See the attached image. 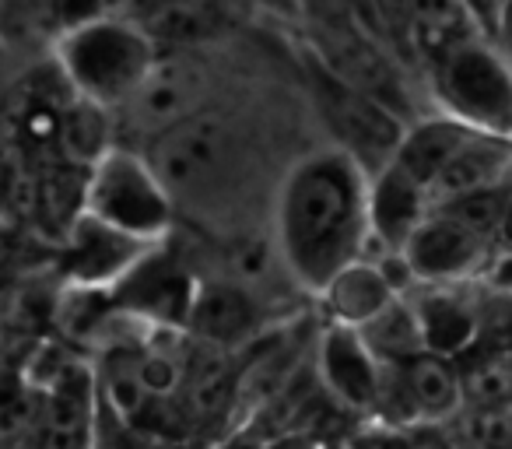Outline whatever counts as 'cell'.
I'll list each match as a JSON object with an SVG mask.
<instances>
[{"mask_svg": "<svg viewBox=\"0 0 512 449\" xmlns=\"http://www.w3.org/2000/svg\"><path fill=\"white\" fill-rule=\"evenodd\" d=\"M369 172L341 148L302 155L274 200V246L288 278L320 295L369 250Z\"/></svg>", "mask_w": 512, "mask_h": 449, "instance_id": "obj_1", "label": "cell"}, {"mask_svg": "<svg viewBox=\"0 0 512 449\" xmlns=\"http://www.w3.org/2000/svg\"><path fill=\"white\" fill-rule=\"evenodd\" d=\"M432 92L442 113L470 123L474 130L505 134L512 123V67L484 36L446 46L428 60Z\"/></svg>", "mask_w": 512, "mask_h": 449, "instance_id": "obj_5", "label": "cell"}, {"mask_svg": "<svg viewBox=\"0 0 512 449\" xmlns=\"http://www.w3.org/2000/svg\"><path fill=\"white\" fill-rule=\"evenodd\" d=\"M404 379L411 390L418 428H439L460 418L463 411V379L453 358L421 351L418 358L404 362Z\"/></svg>", "mask_w": 512, "mask_h": 449, "instance_id": "obj_20", "label": "cell"}, {"mask_svg": "<svg viewBox=\"0 0 512 449\" xmlns=\"http://www.w3.org/2000/svg\"><path fill=\"white\" fill-rule=\"evenodd\" d=\"M316 372L330 397L355 414H376L383 362L369 351L355 327L330 323L316 348Z\"/></svg>", "mask_w": 512, "mask_h": 449, "instance_id": "obj_11", "label": "cell"}, {"mask_svg": "<svg viewBox=\"0 0 512 449\" xmlns=\"http://www.w3.org/2000/svg\"><path fill=\"white\" fill-rule=\"evenodd\" d=\"M99 386L106 393L109 407L116 411V418L137 421L144 414V407L151 404V393L144 390L141 369H137V351L134 348H113L109 351L106 372L99 376Z\"/></svg>", "mask_w": 512, "mask_h": 449, "instance_id": "obj_23", "label": "cell"}, {"mask_svg": "<svg viewBox=\"0 0 512 449\" xmlns=\"http://www.w3.org/2000/svg\"><path fill=\"white\" fill-rule=\"evenodd\" d=\"M158 243H144L137 236L113 229L109 221L95 214H81L71 229L64 232V250H60V271L67 285L85 288H113L155 250Z\"/></svg>", "mask_w": 512, "mask_h": 449, "instance_id": "obj_10", "label": "cell"}, {"mask_svg": "<svg viewBox=\"0 0 512 449\" xmlns=\"http://www.w3.org/2000/svg\"><path fill=\"white\" fill-rule=\"evenodd\" d=\"M509 176H512V137L491 134V130H474V137L449 158L446 169L428 186V197H432L435 207L442 200L460 197V193L505 183Z\"/></svg>", "mask_w": 512, "mask_h": 449, "instance_id": "obj_15", "label": "cell"}, {"mask_svg": "<svg viewBox=\"0 0 512 449\" xmlns=\"http://www.w3.org/2000/svg\"><path fill=\"white\" fill-rule=\"evenodd\" d=\"M0 193H4V165H0Z\"/></svg>", "mask_w": 512, "mask_h": 449, "instance_id": "obj_34", "label": "cell"}, {"mask_svg": "<svg viewBox=\"0 0 512 449\" xmlns=\"http://www.w3.org/2000/svg\"><path fill=\"white\" fill-rule=\"evenodd\" d=\"M190 414L197 418H214L221 407L232 397H239V376L228 372L221 362L204 365V372H197V379H190Z\"/></svg>", "mask_w": 512, "mask_h": 449, "instance_id": "obj_26", "label": "cell"}, {"mask_svg": "<svg viewBox=\"0 0 512 449\" xmlns=\"http://www.w3.org/2000/svg\"><path fill=\"white\" fill-rule=\"evenodd\" d=\"M358 334L383 365H404L425 351L418 313H414L407 295H397L383 313H376L365 327H358Z\"/></svg>", "mask_w": 512, "mask_h": 449, "instance_id": "obj_21", "label": "cell"}, {"mask_svg": "<svg viewBox=\"0 0 512 449\" xmlns=\"http://www.w3.org/2000/svg\"><path fill=\"white\" fill-rule=\"evenodd\" d=\"M271 442L274 439H267V435H260L256 428L246 425V428H235L218 449H271Z\"/></svg>", "mask_w": 512, "mask_h": 449, "instance_id": "obj_30", "label": "cell"}, {"mask_svg": "<svg viewBox=\"0 0 512 449\" xmlns=\"http://www.w3.org/2000/svg\"><path fill=\"white\" fill-rule=\"evenodd\" d=\"M43 414V404H39L32 393H15L0 404V435H22L29 432L32 425Z\"/></svg>", "mask_w": 512, "mask_h": 449, "instance_id": "obj_28", "label": "cell"}, {"mask_svg": "<svg viewBox=\"0 0 512 449\" xmlns=\"http://www.w3.org/2000/svg\"><path fill=\"white\" fill-rule=\"evenodd\" d=\"M316 299L327 306L330 323H344V327L358 330L397 299V288L390 285V278H386L376 260L362 257L344 267V271H337Z\"/></svg>", "mask_w": 512, "mask_h": 449, "instance_id": "obj_17", "label": "cell"}, {"mask_svg": "<svg viewBox=\"0 0 512 449\" xmlns=\"http://www.w3.org/2000/svg\"><path fill=\"white\" fill-rule=\"evenodd\" d=\"M53 53L74 95L102 102L116 113L134 99L162 57L158 43L134 18H95L60 29Z\"/></svg>", "mask_w": 512, "mask_h": 449, "instance_id": "obj_2", "label": "cell"}, {"mask_svg": "<svg viewBox=\"0 0 512 449\" xmlns=\"http://www.w3.org/2000/svg\"><path fill=\"white\" fill-rule=\"evenodd\" d=\"M460 449H512V407H463Z\"/></svg>", "mask_w": 512, "mask_h": 449, "instance_id": "obj_25", "label": "cell"}, {"mask_svg": "<svg viewBox=\"0 0 512 449\" xmlns=\"http://www.w3.org/2000/svg\"><path fill=\"white\" fill-rule=\"evenodd\" d=\"M470 137H474V127L456 120V116H449V113L425 116V120H418V123H407L393 162L404 165L418 183L432 186L435 176L446 169V162L470 141Z\"/></svg>", "mask_w": 512, "mask_h": 449, "instance_id": "obj_19", "label": "cell"}, {"mask_svg": "<svg viewBox=\"0 0 512 449\" xmlns=\"http://www.w3.org/2000/svg\"><path fill=\"white\" fill-rule=\"evenodd\" d=\"M235 151L232 127L214 113H193L190 120L176 123L165 134H158L148 148V162L169 186L172 197L179 193H197L214 186L221 172L228 169Z\"/></svg>", "mask_w": 512, "mask_h": 449, "instance_id": "obj_6", "label": "cell"}, {"mask_svg": "<svg viewBox=\"0 0 512 449\" xmlns=\"http://www.w3.org/2000/svg\"><path fill=\"white\" fill-rule=\"evenodd\" d=\"M495 46L512 67V0H502V11H498V22H495Z\"/></svg>", "mask_w": 512, "mask_h": 449, "instance_id": "obj_29", "label": "cell"}, {"mask_svg": "<svg viewBox=\"0 0 512 449\" xmlns=\"http://www.w3.org/2000/svg\"><path fill=\"white\" fill-rule=\"evenodd\" d=\"M137 369H141V379H144V390L151 393V400H169L183 390V362H179L176 351L169 348H148L137 355Z\"/></svg>", "mask_w": 512, "mask_h": 449, "instance_id": "obj_27", "label": "cell"}, {"mask_svg": "<svg viewBox=\"0 0 512 449\" xmlns=\"http://www.w3.org/2000/svg\"><path fill=\"white\" fill-rule=\"evenodd\" d=\"M400 253H404L418 285H446V281L484 278L498 246L495 239L467 229L463 221L449 218V214L432 207Z\"/></svg>", "mask_w": 512, "mask_h": 449, "instance_id": "obj_8", "label": "cell"}, {"mask_svg": "<svg viewBox=\"0 0 512 449\" xmlns=\"http://www.w3.org/2000/svg\"><path fill=\"white\" fill-rule=\"evenodd\" d=\"M256 4H264V8L281 11V15H288V18H299L302 15V4H299V0H256Z\"/></svg>", "mask_w": 512, "mask_h": 449, "instance_id": "obj_33", "label": "cell"}, {"mask_svg": "<svg viewBox=\"0 0 512 449\" xmlns=\"http://www.w3.org/2000/svg\"><path fill=\"white\" fill-rule=\"evenodd\" d=\"M228 8L221 0H151L137 22L158 50H193L228 29Z\"/></svg>", "mask_w": 512, "mask_h": 449, "instance_id": "obj_16", "label": "cell"}, {"mask_svg": "<svg viewBox=\"0 0 512 449\" xmlns=\"http://www.w3.org/2000/svg\"><path fill=\"white\" fill-rule=\"evenodd\" d=\"M116 109L102 106V102L81 99V95H71V99L60 106L57 116V148L60 158L67 165H78V169L92 172L109 151L116 148Z\"/></svg>", "mask_w": 512, "mask_h": 449, "instance_id": "obj_18", "label": "cell"}, {"mask_svg": "<svg viewBox=\"0 0 512 449\" xmlns=\"http://www.w3.org/2000/svg\"><path fill=\"white\" fill-rule=\"evenodd\" d=\"M302 74H306L316 116L327 127L334 148L348 151L369 176L383 169V165H390L400 148V137L407 130V123L400 120L397 109L372 99L362 88L348 85L309 46L302 53Z\"/></svg>", "mask_w": 512, "mask_h": 449, "instance_id": "obj_3", "label": "cell"}, {"mask_svg": "<svg viewBox=\"0 0 512 449\" xmlns=\"http://www.w3.org/2000/svg\"><path fill=\"white\" fill-rule=\"evenodd\" d=\"M200 281L193 271L169 250L158 243L120 285H113V302L120 313L134 316L144 327H165V330H183L190 323L193 302H197Z\"/></svg>", "mask_w": 512, "mask_h": 449, "instance_id": "obj_7", "label": "cell"}, {"mask_svg": "<svg viewBox=\"0 0 512 449\" xmlns=\"http://www.w3.org/2000/svg\"><path fill=\"white\" fill-rule=\"evenodd\" d=\"M463 407H512V351H467L456 358Z\"/></svg>", "mask_w": 512, "mask_h": 449, "instance_id": "obj_22", "label": "cell"}, {"mask_svg": "<svg viewBox=\"0 0 512 449\" xmlns=\"http://www.w3.org/2000/svg\"><path fill=\"white\" fill-rule=\"evenodd\" d=\"M505 200H509V179L495 186H484V190L460 193V197H453V200H442V204H435V211L463 221L467 229L481 232V236L495 239L498 225H502V214H505Z\"/></svg>", "mask_w": 512, "mask_h": 449, "instance_id": "obj_24", "label": "cell"}, {"mask_svg": "<svg viewBox=\"0 0 512 449\" xmlns=\"http://www.w3.org/2000/svg\"><path fill=\"white\" fill-rule=\"evenodd\" d=\"M85 211L144 243H169V232L176 225V197L162 183L148 155L127 144H116L88 172Z\"/></svg>", "mask_w": 512, "mask_h": 449, "instance_id": "obj_4", "label": "cell"}, {"mask_svg": "<svg viewBox=\"0 0 512 449\" xmlns=\"http://www.w3.org/2000/svg\"><path fill=\"white\" fill-rule=\"evenodd\" d=\"M428 211H432L428 186L418 183L404 165L390 162L369 176V246H379V253L404 250Z\"/></svg>", "mask_w": 512, "mask_h": 449, "instance_id": "obj_13", "label": "cell"}, {"mask_svg": "<svg viewBox=\"0 0 512 449\" xmlns=\"http://www.w3.org/2000/svg\"><path fill=\"white\" fill-rule=\"evenodd\" d=\"M271 449H320L309 435H281L271 442Z\"/></svg>", "mask_w": 512, "mask_h": 449, "instance_id": "obj_32", "label": "cell"}, {"mask_svg": "<svg viewBox=\"0 0 512 449\" xmlns=\"http://www.w3.org/2000/svg\"><path fill=\"white\" fill-rule=\"evenodd\" d=\"M256 330V306L239 281H200L186 334L214 348L246 344Z\"/></svg>", "mask_w": 512, "mask_h": 449, "instance_id": "obj_14", "label": "cell"}, {"mask_svg": "<svg viewBox=\"0 0 512 449\" xmlns=\"http://www.w3.org/2000/svg\"><path fill=\"white\" fill-rule=\"evenodd\" d=\"M207 95V71L200 60L186 57V50H169L158 57L137 95L120 109L127 116V127L155 141L176 123L190 120L193 113L204 109Z\"/></svg>", "mask_w": 512, "mask_h": 449, "instance_id": "obj_9", "label": "cell"}, {"mask_svg": "<svg viewBox=\"0 0 512 449\" xmlns=\"http://www.w3.org/2000/svg\"><path fill=\"white\" fill-rule=\"evenodd\" d=\"M484 281H491V285L505 288V292H512V253H495V260H491L488 274H484Z\"/></svg>", "mask_w": 512, "mask_h": 449, "instance_id": "obj_31", "label": "cell"}, {"mask_svg": "<svg viewBox=\"0 0 512 449\" xmlns=\"http://www.w3.org/2000/svg\"><path fill=\"white\" fill-rule=\"evenodd\" d=\"M418 327L425 337V351L442 358H460L477 341V278L446 281V285H418L407 292Z\"/></svg>", "mask_w": 512, "mask_h": 449, "instance_id": "obj_12", "label": "cell"}]
</instances>
